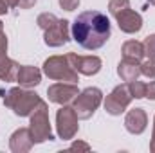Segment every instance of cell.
<instances>
[{"mask_svg": "<svg viewBox=\"0 0 155 153\" xmlns=\"http://www.w3.org/2000/svg\"><path fill=\"white\" fill-rule=\"evenodd\" d=\"M112 34L110 20L101 11H85L78 15L72 24V38L79 47L87 50L101 49Z\"/></svg>", "mask_w": 155, "mask_h": 153, "instance_id": "obj_1", "label": "cell"}, {"mask_svg": "<svg viewBox=\"0 0 155 153\" xmlns=\"http://www.w3.org/2000/svg\"><path fill=\"white\" fill-rule=\"evenodd\" d=\"M40 103H41V97L36 92L27 90L25 86L11 88L4 96V105L9 110H13V114L18 117H31V114L36 110Z\"/></svg>", "mask_w": 155, "mask_h": 153, "instance_id": "obj_2", "label": "cell"}, {"mask_svg": "<svg viewBox=\"0 0 155 153\" xmlns=\"http://www.w3.org/2000/svg\"><path fill=\"white\" fill-rule=\"evenodd\" d=\"M29 132H31V139L35 144H41L45 141H54V135L51 132V121H49V106L43 99L36 106V110L31 114Z\"/></svg>", "mask_w": 155, "mask_h": 153, "instance_id": "obj_3", "label": "cell"}, {"mask_svg": "<svg viewBox=\"0 0 155 153\" xmlns=\"http://www.w3.org/2000/svg\"><path fill=\"white\" fill-rule=\"evenodd\" d=\"M101 101H103V92L99 88H96V86H88L72 99V108L76 112L78 119L87 121L99 108Z\"/></svg>", "mask_w": 155, "mask_h": 153, "instance_id": "obj_4", "label": "cell"}, {"mask_svg": "<svg viewBox=\"0 0 155 153\" xmlns=\"http://www.w3.org/2000/svg\"><path fill=\"white\" fill-rule=\"evenodd\" d=\"M43 74L54 81H69L78 83V72L69 63L67 56H51L43 61Z\"/></svg>", "mask_w": 155, "mask_h": 153, "instance_id": "obj_5", "label": "cell"}, {"mask_svg": "<svg viewBox=\"0 0 155 153\" xmlns=\"http://www.w3.org/2000/svg\"><path fill=\"white\" fill-rule=\"evenodd\" d=\"M79 130V124H78V115L74 112L72 106H67V105H61V108L56 112V132H58V137L63 139V141H72L74 135Z\"/></svg>", "mask_w": 155, "mask_h": 153, "instance_id": "obj_6", "label": "cell"}, {"mask_svg": "<svg viewBox=\"0 0 155 153\" xmlns=\"http://www.w3.org/2000/svg\"><path fill=\"white\" fill-rule=\"evenodd\" d=\"M132 99L134 97L128 90V83L126 85H117L105 99V110L110 115H121L130 106Z\"/></svg>", "mask_w": 155, "mask_h": 153, "instance_id": "obj_7", "label": "cell"}, {"mask_svg": "<svg viewBox=\"0 0 155 153\" xmlns=\"http://www.w3.org/2000/svg\"><path fill=\"white\" fill-rule=\"evenodd\" d=\"M67 60L78 74L83 76H96L103 67V61L97 56H78L76 52H69Z\"/></svg>", "mask_w": 155, "mask_h": 153, "instance_id": "obj_8", "label": "cell"}, {"mask_svg": "<svg viewBox=\"0 0 155 153\" xmlns=\"http://www.w3.org/2000/svg\"><path fill=\"white\" fill-rule=\"evenodd\" d=\"M18 70H20V65L15 60L7 58V36L2 31L0 33V79L5 83H13L16 81Z\"/></svg>", "mask_w": 155, "mask_h": 153, "instance_id": "obj_9", "label": "cell"}, {"mask_svg": "<svg viewBox=\"0 0 155 153\" xmlns=\"http://www.w3.org/2000/svg\"><path fill=\"white\" fill-rule=\"evenodd\" d=\"M79 94L76 83H54L47 88V96L51 103L56 105H69Z\"/></svg>", "mask_w": 155, "mask_h": 153, "instance_id": "obj_10", "label": "cell"}, {"mask_svg": "<svg viewBox=\"0 0 155 153\" xmlns=\"http://www.w3.org/2000/svg\"><path fill=\"white\" fill-rule=\"evenodd\" d=\"M71 40V29H69V20H58L51 29L45 31L43 41L49 47H61Z\"/></svg>", "mask_w": 155, "mask_h": 153, "instance_id": "obj_11", "label": "cell"}, {"mask_svg": "<svg viewBox=\"0 0 155 153\" xmlns=\"http://www.w3.org/2000/svg\"><path fill=\"white\" fill-rule=\"evenodd\" d=\"M114 18H116L119 29L123 33H126V34H135V33H139L143 29V16L137 11L130 9V7L123 9L121 13H117Z\"/></svg>", "mask_w": 155, "mask_h": 153, "instance_id": "obj_12", "label": "cell"}, {"mask_svg": "<svg viewBox=\"0 0 155 153\" xmlns=\"http://www.w3.org/2000/svg\"><path fill=\"white\" fill-rule=\"evenodd\" d=\"M35 146L29 128H18L9 137V150L13 153H27Z\"/></svg>", "mask_w": 155, "mask_h": 153, "instance_id": "obj_13", "label": "cell"}, {"mask_svg": "<svg viewBox=\"0 0 155 153\" xmlns=\"http://www.w3.org/2000/svg\"><path fill=\"white\" fill-rule=\"evenodd\" d=\"M148 126V115L143 108H134L124 117V128L132 135H141Z\"/></svg>", "mask_w": 155, "mask_h": 153, "instance_id": "obj_14", "label": "cell"}, {"mask_svg": "<svg viewBox=\"0 0 155 153\" xmlns=\"http://www.w3.org/2000/svg\"><path fill=\"white\" fill-rule=\"evenodd\" d=\"M41 81V72L33 65H20L18 76H16V83L20 86L31 88V86H38Z\"/></svg>", "mask_w": 155, "mask_h": 153, "instance_id": "obj_15", "label": "cell"}, {"mask_svg": "<svg viewBox=\"0 0 155 153\" xmlns=\"http://www.w3.org/2000/svg\"><path fill=\"white\" fill-rule=\"evenodd\" d=\"M117 76L123 81H126V83H130L134 79H139V76H141V61L123 58V61H119V65H117Z\"/></svg>", "mask_w": 155, "mask_h": 153, "instance_id": "obj_16", "label": "cell"}, {"mask_svg": "<svg viewBox=\"0 0 155 153\" xmlns=\"http://www.w3.org/2000/svg\"><path fill=\"white\" fill-rule=\"evenodd\" d=\"M121 52H123V58L126 60H135V61H141L146 54H144V45L137 40H128L123 43L121 47Z\"/></svg>", "mask_w": 155, "mask_h": 153, "instance_id": "obj_17", "label": "cell"}, {"mask_svg": "<svg viewBox=\"0 0 155 153\" xmlns=\"http://www.w3.org/2000/svg\"><path fill=\"white\" fill-rule=\"evenodd\" d=\"M128 90H130V94H132L134 99H143L146 96V85L143 81H137V79H134V81L128 83Z\"/></svg>", "mask_w": 155, "mask_h": 153, "instance_id": "obj_18", "label": "cell"}, {"mask_svg": "<svg viewBox=\"0 0 155 153\" xmlns=\"http://www.w3.org/2000/svg\"><path fill=\"white\" fill-rule=\"evenodd\" d=\"M56 22H58V18H56L52 13H41V15H38V18H36L38 27H40V29H43V31L51 29Z\"/></svg>", "mask_w": 155, "mask_h": 153, "instance_id": "obj_19", "label": "cell"}, {"mask_svg": "<svg viewBox=\"0 0 155 153\" xmlns=\"http://www.w3.org/2000/svg\"><path fill=\"white\" fill-rule=\"evenodd\" d=\"M130 7V0H110L108 2V13L112 16H116L117 13H121L123 9Z\"/></svg>", "mask_w": 155, "mask_h": 153, "instance_id": "obj_20", "label": "cell"}, {"mask_svg": "<svg viewBox=\"0 0 155 153\" xmlns=\"http://www.w3.org/2000/svg\"><path fill=\"white\" fill-rule=\"evenodd\" d=\"M141 74L150 79H155V60L153 58H148L146 61L141 63Z\"/></svg>", "mask_w": 155, "mask_h": 153, "instance_id": "obj_21", "label": "cell"}, {"mask_svg": "<svg viewBox=\"0 0 155 153\" xmlns=\"http://www.w3.org/2000/svg\"><path fill=\"white\" fill-rule=\"evenodd\" d=\"M144 54L148 56V58H153L155 60V34H150V36H146L144 40Z\"/></svg>", "mask_w": 155, "mask_h": 153, "instance_id": "obj_22", "label": "cell"}, {"mask_svg": "<svg viewBox=\"0 0 155 153\" xmlns=\"http://www.w3.org/2000/svg\"><path fill=\"white\" fill-rule=\"evenodd\" d=\"M58 2H60V7L65 11H74L79 5V0H58Z\"/></svg>", "mask_w": 155, "mask_h": 153, "instance_id": "obj_23", "label": "cell"}, {"mask_svg": "<svg viewBox=\"0 0 155 153\" xmlns=\"http://www.w3.org/2000/svg\"><path fill=\"white\" fill-rule=\"evenodd\" d=\"M69 151H90V146H88L87 142H81V141H76V142H72V144H71Z\"/></svg>", "mask_w": 155, "mask_h": 153, "instance_id": "obj_24", "label": "cell"}, {"mask_svg": "<svg viewBox=\"0 0 155 153\" xmlns=\"http://www.w3.org/2000/svg\"><path fill=\"white\" fill-rule=\"evenodd\" d=\"M144 97L155 101V81H152L150 85H146V96H144Z\"/></svg>", "mask_w": 155, "mask_h": 153, "instance_id": "obj_25", "label": "cell"}, {"mask_svg": "<svg viewBox=\"0 0 155 153\" xmlns=\"http://www.w3.org/2000/svg\"><path fill=\"white\" fill-rule=\"evenodd\" d=\"M36 4V0H20V7L22 9H31Z\"/></svg>", "mask_w": 155, "mask_h": 153, "instance_id": "obj_26", "label": "cell"}, {"mask_svg": "<svg viewBox=\"0 0 155 153\" xmlns=\"http://www.w3.org/2000/svg\"><path fill=\"white\" fill-rule=\"evenodd\" d=\"M150 151L155 153V117H153V132H152V141H150Z\"/></svg>", "mask_w": 155, "mask_h": 153, "instance_id": "obj_27", "label": "cell"}, {"mask_svg": "<svg viewBox=\"0 0 155 153\" xmlns=\"http://www.w3.org/2000/svg\"><path fill=\"white\" fill-rule=\"evenodd\" d=\"M4 2H5L7 7H16V5H20V0H4Z\"/></svg>", "mask_w": 155, "mask_h": 153, "instance_id": "obj_28", "label": "cell"}, {"mask_svg": "<svg viewBox=\"0 0 155 153\" xmlns=\"http://www.w3.org/2000/svg\"><path fill=\"white\" fill-rule=\"evenodd\" d=\"M7 11H9V7L5 5L4 0H0V15H7Z\"/></svg>", "mask_w": 155, "mask_h": 153, "instance_id": "obj_29", "label": "cell"}, {"mask_svg": "<svg viewBox=\"0 0 155 153\" xmlns=\"http://www.w3.org/2000/svg\"><path fill=\"white\" fill-rule=\"evenodd\" d=\"M2 31H4V24L0 22V33H2Z\"/></svg>", "mask_w": 155, "mask_h": 153, "instance_id": "obj_30", "label": "cell"}, {"mask_svg": "<svg viewBox=\"0 0 155 153\" xmlns=\"http://www.w3.org/2000/svg\"><path fill=\"white\" fill-rule=\"evenodd\" d=\"M148 2H150V4H152V5H155V0H148Z\"/></svg>", "mask_w": 155, "mask_h": 153, "instance_id": "obj_31", "label": "cell"}]
</instances>
